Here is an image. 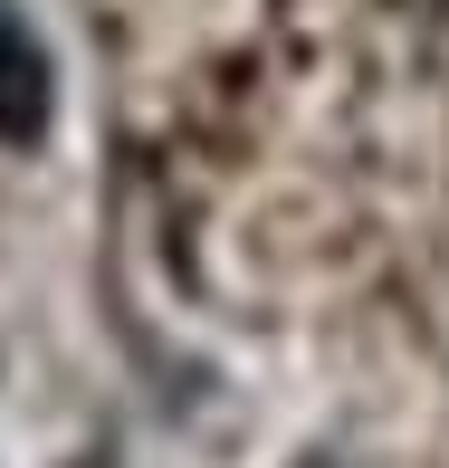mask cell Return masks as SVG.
<instances>
[{
  "instance_id": "1",
  "label": "cell",
  "mask_w": 449,
  "mask_h": 468,
  "mask_svg": "<svg viewBox=\"0 0 449 468\" xmlns=\"http://www.w3.org/2000/svg\"><path fill=\"white\" fill-rule=\"evenodd\" d=\"M58 124V68L19 10H0V144H38Z\"/></svg>"
},
{
  "instance_id": "2",
  "label": "cell",
  "mask_w": 449,
  "mask_h": 468,
  "mask_svg": "<svg viewBox=\"0 0 449 468\" xmlns=\"http://www.w3.org/2000/svg\"><path fill=\"white\" fill-rule=\"evenodd\" d=\"M0 10H19V0H0Z\"/></svg>"
}]
</instances>
